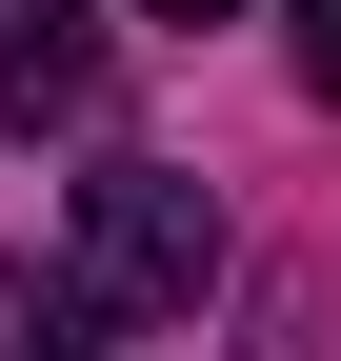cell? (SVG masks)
I'll use <instances>...</instances> for the list:
<instances>
[{"label": "cell", "mask_w": 341, "mask_h": 361, "mask_svg": "<svg viewBox=\"0 0 341 361\" xmlns=\"http://www.w3.org/2000/svg\"><path fill=\"white\" fill-rule=\"evenodd\" d=\"M201 281H221V201H201L181 161H101V180H80V301L201 322Z\"/></svg>", "instance_id": "obj_1"}, {"label": "cell", "mask_w": 341, "mask_h": 361, "mask_svg": "<svg viewBox=\"0 0 341 361\" xmlns=\"http://www.w3.org/2000/svg\"><path fill=\"white\" fill-rule=\"evenodd\" d=\"M101 101V0H0V121H80Z\"/></svg>", "instance_id": "obj_2"}, {"label": "cell", "mask_w": 341, "mask_h": 361, "mask_svg": "<svg viewBox=\"0 0 341 361\" xmlns=\"http://www.w3.org/2000/svg\"><path fill=\"white\" fill-rule=\"evenodd\" d=\"M0 361H120V341H101V301H80V281L0 261Z\"/></svg>", "instance_id": "obj_3"}, {"label": "cell", "mask_w": 341, "mask_h": 361, "mask_svg": "<svg viewBox=\"0 0 341 361\" xmlns=\"http://www.w3.org/2000/svg\"><path fill=\"white\" fill-rule=\"evenodd\" d=\"M281 40H302V101H341V0H281Z\"/></svg>", "instance_id": "obj_4"}, {"label": "cell", "mask_w": 341, "mask_h": 361, "mask_svg": "<svg viewBox=\"0 0 341 361\" xmlns=\"http://www.w3.org/2000/svg\"><path fill=\"white\" fill-rule=\"evenodd\" d=\"M141 20H241V0H141Z\"/></svg>", "instance_id": "obj_5"}]
</instances>
